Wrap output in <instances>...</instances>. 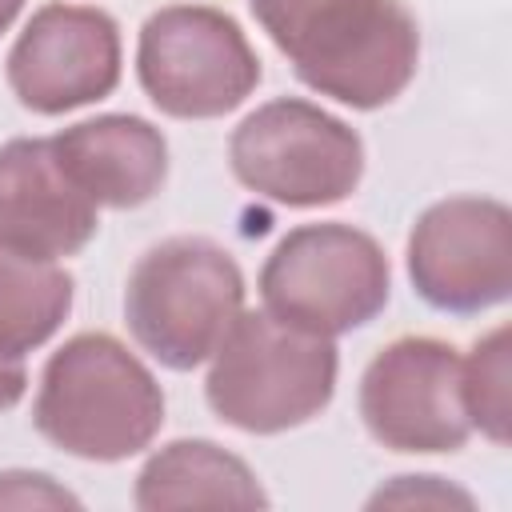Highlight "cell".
Here are the masks:
<instances>
[{"instance_id": "8992f818", "label": "cell", "mask_w": 512, "mask_h": 512, "mask_svg": "<svg viewBox=\"0 0 512 512\" xmlns=\"http://www.w3.org/2000/svg\"><path fill=\"white\" fill-rule=\"evenodd\" d=\"M228 156L248 192L288 208L336 204L364 172L360 136L308 100H272L244 116Z\"/></svg>"}, {"instance_id": "2e32d148", "label": "cell", "mask_w": 512, "mask_h": 512, "mask_svg": "<svg viewBox=\"0 0 512 512\" xmlns=\"http://www.w3.org/2000/svg\"><path fill=\"white\" fill-rule=\"evenodd\" d=\"M80 500L40 472H0V508H76Z\"/></svg>"}, {"instance_id": "30bf717a", "label": "cell", "mask_w": 512, "mask_h": 512, "mask_svg": "<svg viewBox=\"0 0 512 512\" xmlns=\"http://www.w3.org/2000/svg\"><path fill=\"white\" fill-rule=\"evenodd\" d=\"M120 80V32L100 8L48 4L8 52V84L16 100L40 116H60L104 100Z\"/></svg>"}, {"instance_id": "9c48e42d", "label": "cell", "mask_w": 512, "mask_h": 512, "mask_svg": "<svg viewBox=\"0 0 512 512\" xmlns=\"http://www.w3.org/2000/svg\"><path fill=\"white\" fill-rule=\"evenodd\" d=\"M408 276L440 312H484L512 288V216L488 196L432 204L408 240Z\"/></svg>"}, {"instance_id": "3957f363", "label": "cell", "mask_w": 512, "mask_h": 512, "mask_svg": "<svg viewBox=\"0 0 512 512\" xmlns=\"http://www.w3.org/2000/svg\"><path fill=\"white\" fill-rule=\"evenodd\" d=\"M336 388V348L272 312H240L212 352L208 404L244 432L272 436L320 416Z\"/></svg>"}, {"instance_id": "8fae6325", "label": "cell", "mask_w": 512, "mask_h": 512, "mask_svg": "<svg viewBox=\"0 0 512 512\" xmlns=\"http://www.w3.org/2000/svg\"><path fill=\"white\" fill-rule=\"evenodd\" d=\"M96 236V204L68 180L52 140H8L0 148V248L60 260Z\"/></svg>"}, {"instance_id": "5b68a950", "label": "cell", "mask_w": 512, "mask_h": 512, "mask_svg": "<svg viewBox=\"0 0 512 512\" xmlns=\"http://www.w3.org/2000/svg\"><path fill=\"white\" fill-rule=\"evenodd\" d=\"M260 296L276 320L332 340L388 304V256L360 228L304 224L272 248Z\"/></svg>"}, {"instance_id": "7a4b0ae2", "label": "cell", "mask_w": 512, "mask_h": 512, "mask_svg": "<svg viewBox=\"0 0 512 512\" xmlns=\"http://www.w3.org/2000/svg\"><path fill=\"white\" fill-rule=\"evenodd\" d=\"M32 424L80 460H128L164 424V392L152 372L112 336H72L44 364Z\"/></svg>"}, {"instance_id": "277c9868", "label": "cell", "mask_w": 512, "mask_h": 512, "mask_svg": "<svg viewBox=\"0 0 512 512\" xmlns=\"http://www.w3.org/2000/svg\"><path fill=\"white\" fill-rule=\"evenodd\" d=\"M244 308L236 260L204 236H172L140 256L124 288L136 344L164 368L204 364Z\"/></svg>"}, {"instance_id": "7c38bea8", "label": "cell", "mask_w": 512, "mask_h": 512, "mask_svg": "<svg viewBox=\"0 0 512 512\" xmlns=\"http://www.w3.org/2000/svg\"><path fill=\"white\" fill-rule=\"evenodd\" d=\"M68 180L96 208H140L168 176V144L140 116H96L52 136Z\"/></svg>"}, {"instance_id": "5bb4252c", "label": "cell", "mask_w": 512, "mask_h": 512, "mask_svg": "<svg viewBox=\"0 0 512 512\" xmlns=\"http://www.w3.org/2000/svg\"><path fill=\"white\" fill-rule=\"evenodd\" d=\"M72 308V276L56 260H32L0 248V352L40 348Z\"/></svg>"}, {"instance_id": "ac0fdd59", "label": "cell", "mask_w": 512, "mask_h": 512, "mask_svg": "<svg viewBox=\"0 0 512 512\" xmlns=\"http://www.w3.org/2000/svg\"><path fill=\"white\" fill-rule=\"evenodd\" d=\"M28 388V372L20 364V356H4L0 352V412L12 408Z\"/></svg>"}, {"instance_id": "9a60e30c", "label": "cell", "mask_w": 512, "mask_h": 512, "mask_svg": "<svg viewBox=\"0 0 512 512\" xmlns=\"http://www.w3.org/2000/svg\"><path fill=\"white\" fill-rule=\"evenodd\" d=\"M464 412L492 444H508V328L476 340L464 360Z\"/></svg>"}, {"instance_id": "4fadbf2b", "label": "cell", "mask_w": 512, "mask_h": 512, "mask_svg": "<svg viewBox=\"0 0 512 512\" xmlns=\"http://www.w3.org/2000/svg\"><path fill=\"white\" fill-rule=\"evenodd\" d=\"M144 512L168 508H264L268 496L252 468L212 440H176L160 448L136 476Z\"/></svg>"}, {"instance_id": "52a82bcc", "label": "cell", "mask_w": 512, "mask_h": 512, "mask_svg": "<svg viewBox=\"0 0 512 512\" xmlns=\"http://www.w3.org/2000/svg\"><path fill=\"white\" fill-rule=\"evenodd\" d=\"M136 72L148 100L176 120H212L248 100L260 60L240 24L204 4H172L144 20Z\"/></svg>"}, {"instance_id": "d6986e66", "label": "cell", "mask_w": 512, "mask_h": 512, "mask_svg": "<svg viewBox=\"0 0 512 512\" xmlns=\"http://www.w3.org/2000/svg\"><path fill=\"white\" fill-rule=\"evenodd\" d=\"M20 4H24V0H0V32H8V24H12L16 12H20Z\"/></svg>"}, {"instance_id": "e0dca14e", "label": "cell", "mask_w": 512, "mask_h": 512, "mask_svg": "<svg viewBox=\"0 0 512 512\" xmlns=\"http://www.w3.org/2000/svg\"><path fill=\"white\" fill-rule=\"evenodd\" d=\"M372 508L380 504H432V508H448V504H460V508H472V496L440 484L436 476H400L392 488H380L372 500Z\"/></svg>"}, {"instance_id": "6da1fadb", "label": "cell", "mask_w": 512, "mask_h": 512, "mask_svg": "<svg viewBox=\"0 0 512 512\" xmlns=\"http://www.w3.org/2000/svg\"><path fill=\"white\" fill-rule=\"evenodd\" d=\"M296 76L348 108H380L416 76L420 36L400 0H248Z\"/></svg>"}, {"instance_id": "ba28073f", "label": "cell", "mask_w": 512, "mask_h": 512, "mask_svg": "<svg viewBox=\"0 0 512 512\" xmlns=\"http://www.w3.org/2000/svg\"><path fill=\"white\" fill-rule=\"evenodd\" d=\"M464 360L432 336L392 340L360 380V416L392 452H456L472 424L464 412Z\"/></svg>"}]
</instances>
